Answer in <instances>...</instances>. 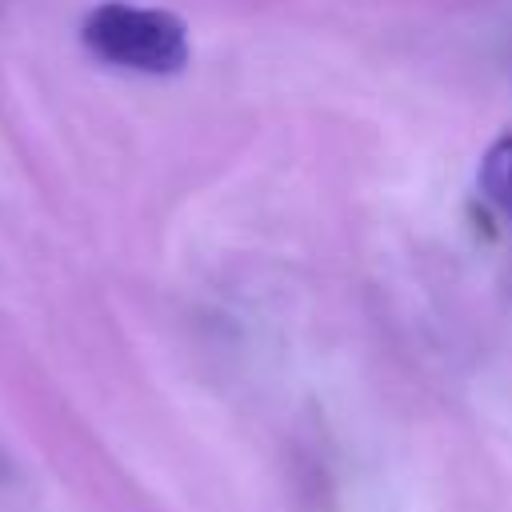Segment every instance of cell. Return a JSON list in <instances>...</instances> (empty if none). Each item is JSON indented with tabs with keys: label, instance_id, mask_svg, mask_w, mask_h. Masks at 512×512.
I'll return each mask as SVG.
<instances>
[{
	"label": "cell",
	"instance_id": "1",
	"mask_svg": "<svg viewBox=\"0 0 512 512\" xmlns=\"http://www.w3.org/2000/svg\"><path fill=\"white\" fill-rule=\"evenodd\" d=\"M80 40L100 64L136 76H176L192 56L188 28L176 12L128 0L96 4L80 24Z\"/></svg>",
	"mask_w": 512,
	"mask_h": 512
},
{
	"label": "cell",
	"instance_id": "2",
	"mask_svg": "<svg viewBox=\"0 0 512 512\" xmlns=\"http://www.w3.org/2000/svg\"><path fill=\"white\" fill-rule=\"evenodd\" d=\"M480 188L484 196L512 216V132H504L500 140H492V148L480 160Z\"/></svg>",
	"mask_w": 512,
	"mask_h": 512
}]
</instances>
